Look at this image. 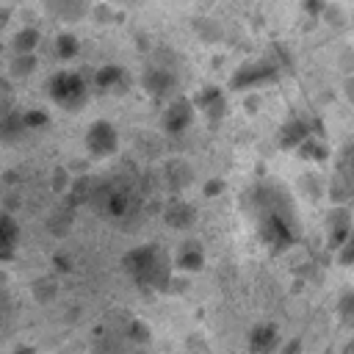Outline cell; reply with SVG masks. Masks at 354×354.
Returning <instances> with one entry per match:
<instances>
[{"instance_id":"obj_1","label":"cell","mask_w":354,"mask_h":354,"mask_svg":"<svg viewBox=\"0 0 354 354\" xmlns=\"http://www.w3.org/2000/svg\"><path fill=\"white\" fill-rule=\"evenodd\" d=\"M252 205H254L257 232L271 249H285L296 241L293 207L277 185H257Z\"/></svg>"},{"instance_id":"obj_2","label":"cell","mask_w":354,"mask_h":354,"mask_svg":"<svg viewBox=\"0 0 354 354\" xmlns=\"http://www.w3.org/2000/svg\"><path fill=\"white\" fill-rule=\"evenodd\" d=\"M130 277L138 282V285H147V288H163L169 282V260L163 257V252L158 246H141L136 252L127 254L124 260Z\"/></svg>"},{"instance_id":"obj_3","label":"cell","mask_w":354,"mask_h":354,"mask_svg":"<svg viewBox=\"0 0 354 354\" xmlns=\"http://www.w3.org/2000/svg\"><path fill=\"white\" fill-rule=\"evenodd\" d=\"M50 97L61 108H77L86 102V83L77 72H58L50 80Z\"/></svg>"},{"instance_id":"obj_4","label":"cell","mask_w":354,"mask_h":354,"mask_svg":"<svg viewBox=\"0 0 354 354\" xmlns=\"http://www.w3.org/2000/svg\"><path fill=\"white\" fill-rule=\"evenodd\" d=\"M119 147V136H116V127L111 122H94L86 133V149L94 155V158H108L113 155Z\"/></svg>"},{"instance_id":"obj_5","label":"cell","mask_w":354,"mask_h":354,"mask_svg":"<svg viewBox=\"0 0 354 354\" xmlns=\"http://www.w3.org/2000/svg\"><path fill=\"white\" fill-rule=\"evenodd\" d=\"M191 116H194V108L188 100H174L166 113H163V127L169 133H183L188 124H191Z\"/></svg>"},{"instance_id":"obj_6","label":"cell","mask_w":354,"mask_h":354,"mask_svg":"<svg viewBox=\"0 0 354 354\" xmlns=\"http://www.w3.org/2000/svg\"><path fill=\"white\" fill-rule=\"evenodd\" d=\"M17 241H19V227H17V221H14L11 216L0 213V260L14 257Z\"/></svg>"},{"instance_id":"obj_7","label":"cell","mask_w":354,"mask_h":354,"mask_svg":"<svg viewBox=\"0 0 354 354\" xmlns=\"http://www.w3.org/2000/svg\"><path fill=\"white\" fill-rule=\"evenodd\" d=\"M337 180H343V185H346L348 191H354V144H348V147L340 152Z\"/></svg>"},{"instance_id":"obj_8","label":"cell","mask_w":354,"mask_h":354,"mask_svg":"<svg viewBox=\"0 0 354 354\" xmlns=\"http://www.w3.org/2000/svg\"><path fill=\"white\" fill-rule=\"evenodd\" d=\"M144 83H147V88L158 97V94H166V91H169V86H171V75H169L166 69H149Z\"/></svg>"},{"instance_id":"obj_9","label":"cell","mask_w":354,"mask_h":354,"mask_svg":"<svg viewBox=\"0 0 354 354\" xmlns=\"http://www.w3.org/2000/svg\"><path fill=\"white\" fill-rule=\"evenodd\" d=\"M177 266H180V268H191V271L202 266V249L196 246V241H191V243H185V246L180 249Z\"/></svg>"},{"instance_id":"obj_10","label":"cell","mask_w":354,"mask_h":354,"mask_svg":"<svg viewBox=\"0 0 354 354\" xmlns=\"http://www.w3.org/2000/svg\"><path fill=\"white\" fill-rule=\"evenodd\" d=\"M340 318H343L348 326H354V290H346V293L340 296Z\"/></svg>"},{"instance_id":"obj_11","label":"cell","mask_w":354,"mask_h":354,"mask_svg":"<svg viewBox=\"0 0 354 354\" xmlns=\"http://www.w3.org/2000/svg\"><path fill=\"white\" fill-rule=\"evenodd\" d=\"M55 53L61 55V58H72L75 53H77V39L75 36H58V44H55Z\"/></svg>"},{"instance_id":"obj_12","label":"cell","mask_w":354,"mask_h":354,"mask_svg":"<svg viewBox=\"0 0 354 354\" xmlns=\"http://www.w3.org/2000/svg\"><path fill=\"white\" fill-rule=\"evenodd\" d=\"M36 41H39V33H36V30H25V33L17 36V50H19L22 55H30V50L36 47Z\"/></svg>"},{"instance_id":"obj_13","label":"cell","mask_w":354,"mask_h":354,"mask_svg":"<svg viewBox=\"0 0 354 354\" xmlns=\"http://www.w3.org/2000/svg\"><path fill=\"white\" fill-rule=\"evenodd\" d=\"M340 260H343V263H354V232H351L348 241L340 246Z\"/></svg>"},{"instance_id":"obj_14","label":"cell","mask_w":354,"mask_h":354,"mask_svg":"<svg viewBox=\"0 0 354 354\" xmlns=\"http://www.w3.org/2000/svg\"><path fill=\"white\" fill-rule=\"evenodd\" d=\"M346 354H354V343H348V348H346Z\"/></svg>"},{"instance_id":"obj_15","label":"cell","mask_w":354,"mask_h":354,"mask_svg":"<svg viewBox=\"0 0 354 354\" xmlns=\"http://www.w3.org/2000/svg\"><path fill=\"white\" fill-rule=\"evenodd\" d=\"M138 354H144V351H138Z\"/></svg>"}]
</instances>
